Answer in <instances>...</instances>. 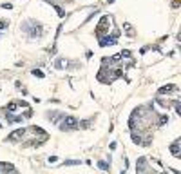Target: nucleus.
I'll return each instance as SVG.
<instances>
[{
	"mask_svg": "<svg viewBox=\"0 0 181 174\" xmlns=\"http://www.w3.org/2000/svg\"><path fill=\"white\" fill-rule=\"evenodd\" d=\"M170 153L176 156V158H179V140H176V141L170 145Z\"/></svg>",
	"mask_w": 181,
	"mask_h": 174,
	"instance_id": "4",
	"label": "nucleus"
},
{
	"mask_svg": "<svg viewBox=\"0 0 181 174\" xmlns=\"http://www.w3.org/2000/svg\"><path fill=\"white\" fill-rule=\"evenodd\" d=\"M98 167L103 169V171H109V169H111V165H109V163H105V161H98Z\"/></svg>",
	"mask_w": 181,
	"mask_h": 174,
	"instance_id": "6",
	"label": "nucleus"
},
{
	"mask_svg": "<svg viewBox=\"0 0 181 174\" xmlns=\"http://www.w3.org/2000/svg\"><path fill=\"white\" fill-rule=\"evenodd\" d=\"M33 75H35V76H38V78H43V73L38 71V69H35V71H33Z\"/></svg>",
	"mask_w": 181,
	"mask_h": 174,
	"instance_id": "8",
	"label": "nucleus"
},
{
	"mask_svg": "<svg viewBox=\"0 0 181 174\" xmlns=\"http://www.w3.org/2000/svg\"><path fill=\"white\" fill-rule=\"evenodd\" d=\"M174 91H178V87L176 85H165V87H161L160 89V95H165V93H174Z\"/></svg>",
	"mask_w": 181,
	"mask_h": 174,
	"instance_id": "5",
	"label": "nucleus"
},
{
	"mask_svg": "<svg viewBox=\"0 0 181 174\" xmlns=\"http://www.w3.org/2000/svg\"><path fill=\"white\" fill-rule=\"evenodd\" d=\"M125 31H127V35H129V37H134V31H132V27H130L129 24H125Z\"/></svg>",
	"mask_w": 181,
	"mask_h": 174,
	"instance_id": "7",
	"label": "nucleus"
},
{
	"mask_svg": "<svg viewBox=\"0 0 181 174\" xmlns=\"http://www.w3.org/2000/svg\"><path fill=\"white\" fill-rule=\"evenodd\" d=\"M6 27H7V22H4V20H0V31H2V29H6Z\"/></svg>",
	"mask_w": 181,
	"mask_h": 174,
	"instance_id": "9",
	"label": "nucleus"
},
{
	"mask_svg": "<svg viewBox=\"0 0 181 174\" xmlns=\"http://www.w3.org/2000/svg\"><path fill=\"white\" fill-rule=\"evenodd\" d=\"M24 134H25V129H18L17 133H13V134L7 136V141H17V140H20Z\"/></svg>",
	"mask_w": 181,
	"mask_h": 174,
	"instance_id": "3",
	"label": "nucleus"
},
{
	"mask_svg": "<svg viewBox=\"0 0 181 174\" xmlns=\"http://www.w3.org/2000/svg\"><path fill=\"white\" fill-rule=\"evenodd\" d=\"M78 127V120L74 116H65L63 122L60 123V129L62 131H74Z\"/></svg>",
	"mask_w": 181,
	"mask_h": 174,
	"instance_id": "1",
	"label": "nucleus"
},
{
	"mask_svg": "<svg viewBox=\"0 0 181 174\" xmlns=\"http://www.w3.org/2000/svg\"><path fill=\"white\" fill-rule=\"evenodd\" d=\"M107 24H109V17H103V18L100 20V24H98V27H96V29H98V37H101L103 33L109 31V29H107Z\"/></svg>",
	"mask_w": 181,
	"mask_h": 174,
	"instance_id": "2",
	"label": "nucleus"
}]
</instances>
